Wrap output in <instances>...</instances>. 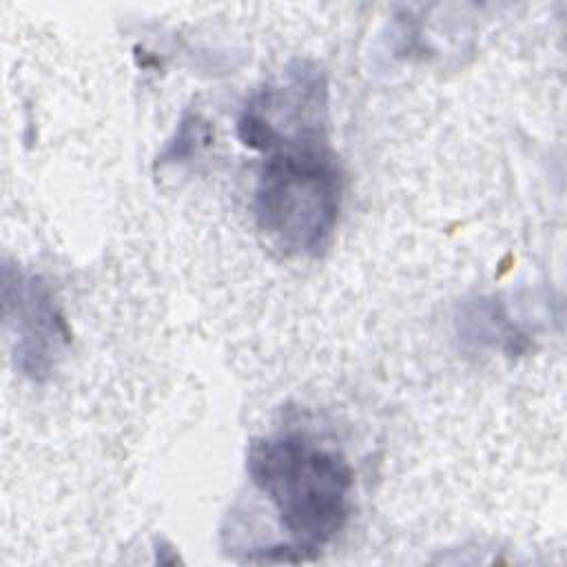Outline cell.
<instances>
[{
  "mask_svg": "<svg viewBox=\"0 0 567 567\" xmlns=\"http://www.w3.org/2000/svg\"><path fill=\"white\" fill-rule=\"evenodd\" d=\"M456 328L465 341L498 348L509 357L525 352L529 346L527 337L509 319L503 303L492 297H478L463 303Z\"/></svg>",
  "mask_w": 567,
  "mask_h": 567,
  "instance_id": "5b68a950",
  "label": "cell"
},
{
  "mask_svg": "<svg viewBox=\"0 0 567 567\" xmlns=\"http://www.w3.org/2000/svg\"><path fill=\"white\" fill-rule=\"evenodd\" d=\"M199 144H210V124L199 113L186 111L177 124L175 137L157 157V164H175L190 157Z\"/></svg>",
  "mask_w": 567,
  "mask_h": 567,
  "instance_id": "8992f818",
  "label": "cell"
},
{
  "mask_svg": "<svg viewBox=\"0 0 567 567\" xmlns=\"http://www.w3.org/2000/svg\"><path fill=\"white\" fill-rule=\"evenodd\" d=\"M237 137L252 151L268 153L275 146L328 137V80L306 60L290 62L284 73L261 86L237 117Z\"/></svg>",
  "mask_w": 567,
  "mask_h": 567,
  "instance_id": "3957f363",
  "label": "cell"
},
{
  "mask_svg": "<svg viewBox=\"0 0 567 567\" xmlns=\"http://www.w3.org/2000/svg\"><path fill=\"white\" fill-rule=\"evenodd\" d=\"M4 319L13 332L16 368L31 381H44L71 343V330L49 284L11 264L2 268Z\"/></svg>",
  "mask_w": 567,
  "mask_h": 567,
  "instance_id": "277c9868",
  "label": "cell"
},
{
  "mask_svg": "<svg viewBox=\"0 0 567 567\" xmlns=\"http://www.w3.org/2000/svg\"><path fill=\"white\" fill-rule=\"evenodd\" d=\"M246 472L290 534V563L317 558L343 529L354 474L339 450L306 432H277L250 443Z\"/></svg>",
  "mask_w": 567,
  "mask_h": 567,
  "instance_id": "6da1fadb",
  "label": "cell"
},
{
  "mask_svg": "<svg viewBox=\"0 0 567 567\" xmlns=\"http://www.w3.org/2000/svg\"><path fill=\"white\" fill-rule=\"evenodd\" d=\"M341 171L328 137L290 140L261 162L252 195L255 221L288 255L317 257L339 221Z\"/></svg>",
  "mask_w": 567,
  "mask_h": 567,
  "instance_id": "7a4b0ae2",
  "label": "cell"
}]
</instances>
